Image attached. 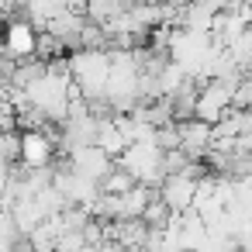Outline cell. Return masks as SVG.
Instances as JSON below:
<instances>
[{
  "instance_id": "6da1fadb",
  "label": "cell",
  "mask_w": 252,
  "mask_h": 252,
  "mask_svg": "<svg viewBox=\"0 0 252 252\" xmlns=\"http://www.w3.org/2000/svg\"><path fill=\"white\" fill-rule=\"evenodd\" d=\"M66 159H69V166H73L76 173H83V176H90V180H100V176L114 166V156H111V152H104L97 142H94V145H80V149L66 152Z\"/></svg>"
},
{
  "instance_id": "7a4b0ae2",
  "label": "cell",
  "mask_w": 252,
  "mask_h": 252,
  "mask_svg": "<svg viewBox=\"0 0 252 252\" xmlns=\"http://www.w3.org/2000/svg\"><path fill=\"white\" fill-rule=\"evenodd\" d=\"M193 193H197V180L190 173H166L162 183H159V197L173 211H187L193 204Z\"/></svg>"
},
{
  "instance_id": "3957f363",
  "label": "cell",
  "mask_w": 252,
  "mask_h": 252,
  "mask_svg": "<svg viewBox=\"0 0 252 252\" xmlns=\"http://www.w3.org/2000/svg\"><path fill=\"white\" fill-rule=\"evenodd\" d=\"M35 56L38 59H56V56H66V45H63V38L59 35H52L49 28H42L38 32V38H35Z\"/></svg>"
},
{
  "instance_id": "277c9868",
  "label": "cell",
  "mask_w": 252,
  "mask_h": 252,
  "mask_svg": "<svg viewBox=\"0 0 252 252\" xmlns=\"http://www.w3.org/2000/svg\"><path fill=\"white\" fill-rule=\"evenodd\" d=\"M138 4H159V0H138Z\"/></svg>"
}]
</instances>
